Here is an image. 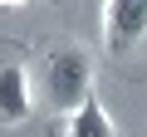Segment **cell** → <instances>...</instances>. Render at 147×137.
<instances>
[{"mask_svg":"<svg viewBox=\"0 0 147 137\" xmlns=\"http://www.w3.org/2000/svg\"><path fill=\"white\" fill-rule=\"evenodd\" d=\"M34 113V88L25 64H0V122H25Z\"/></svg>","mask_w":147,"mask_h":137,"instance_id":"3","label":"cell"},{"mask_svg":"<svg viewBox=\"0 0 147 137\" xmlns=\"http://www.w3.org/2000/svg\"><path fill=\"white\" fill-rule=\"evenodd\" d=\"M0 10H5V5H0Z\"/></svg>","mask_w":147,"mask_h":137,"instance_id":"5","label":"cell"},{"mask_svg":"<svg viewBox=\"0 0 147 137\" xmlns=\"http://www.w3.org/2000/svg\"><path fill=\"white\" fill-rule=\"evenodd\" d=\"M69 137H113V118H108V108H103L98 93L69 118Z\"/></svg>","mask_w":147,"mask_h":137,"instance_id":"4","label":"cell"},{"mask_svg":"<svg viewBox=\"0 0 147 137\" xmlns=\"http://www.w3.org/2000/svg\"><path fill=\"white\" fill-rule=\"evenodd\" d=\"M39 83H44V103L54 113H79L88 98H93V59L79 49V44H54L44 54V68H39Z\"/></svg>","mask_w":147,"mask_h":137,"instance_id":"1","label":"cell"},{"mask_svg":"<svg viewBox=\"0 0 147 137\" xmlns=\"http://www.w3.org/2000/svg\"><path fill=\"white\" fill-rule=\"evenodd\" d=\"M103 39L113 54H132L147 39V0H108L103 5Z\"/></svg>","mask_w":147,"mask_h":137,"instance_id":"2","label":"cell"}]
</instances>
